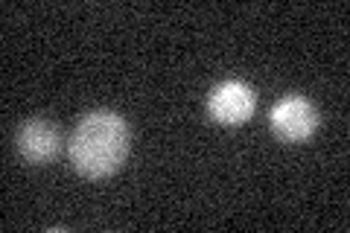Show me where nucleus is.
<instances>
[{
    "label": "nucleus",
    "mask_w": 350,
    "mask_h": 233,
    "mask_svg": "<svg viewBox=\"0 0 350 233\" xmlns=\"http://www.w3.org/2000/svg\"><path fill=\"white\" fill-rule=\"evenodd\" d=\"M62 135L59 128L47 123V120H29V123L18 131V149L29 163H47L56 158Z\"/></svg>",
    "instance_id": "obj_4"
},
{
    "label": "nucleus",
    "mask_w": 350,
    "mask_h": 233,
    "mask_svg": "<svg viewBox=\"0 0 350 233\" xmlns=\"http://www.w3.org/2000/svg\"><path fill=\"white\" fill-rule=\"evenodd\" d=\"M269 123L280 140L301 143L319 128V108L306 96H283L280 102H275V108H271Z\"/></svg>",
    "instance_id": "obj_2"
},
{
    "label": "nucleus",
    "mask_w": 350,
    "mask_h": 233,
    "mask_svg": "<svg viewBox=\"0 0 350 233\" xmlns=\"http://www.w3.org/2000/svg\"><path fill=\"white\" fill-rule=\"evenodd\" d=\"M129 126L114 111H91L70 137V163L85 178H105L129 154Z\"/></svg>",
    "instance_id": "obj_1"
},
{
    "label": "nucleus",
    "mask_w": 350,
    "mask_h": 233,
    "mask_svg": "<svg viewBox=\"0 0 350 233\" xmlns=\"http://www.w3.org/2000/svg\"><path fill=\"white\" fill-rule=\"evenodd\" d=\"M207 111L216 123L222 126H239L254 114V91L245 82H222L211 91Z\"/></svg>",
    "instance_id": "obj_3"
}]
</instances>
